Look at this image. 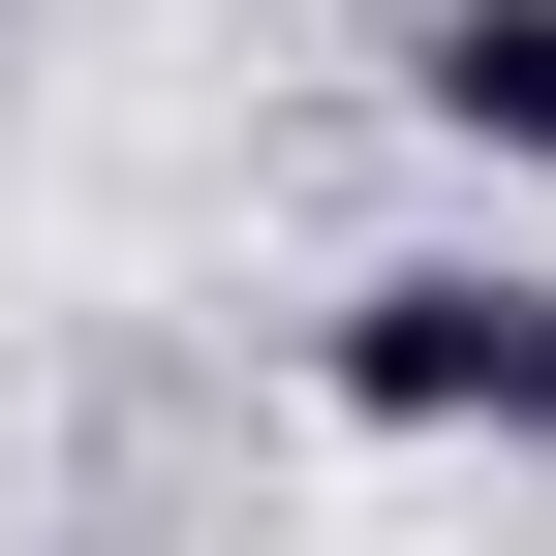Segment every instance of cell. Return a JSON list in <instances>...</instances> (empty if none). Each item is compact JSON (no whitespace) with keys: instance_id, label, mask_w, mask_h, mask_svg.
Returning <instances> with one entry per match:
<instances>
[{"instance_id":"6da1fadb","label":"cell","mask_w":556,"mask_h":556,"mask_svg":"<svg viewBox=\"0 0 556 556\" xmlns=\"http://www.w3.org/2000/svg\"><path fill=\"white\" fill-rule=\"evenodd\" d=\"M340 433H433V464H556V278L526 248H402V278H340Z\"/></svg>"},{"instance_id":"7a4b0ae2","label":"cell","mask_w":556,"mask_h":556,"mask_svg":"<svg viewBox=\"0 0 556 556\" xmlns=\"http://www.w3.org/2000/svg\"><path fill=\"white\" fill-rule=\"evenodd\" d=\"M402 93H433L495 186H556V0H433V31H402Z\"/></svg>"}]
</instances>
